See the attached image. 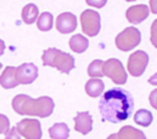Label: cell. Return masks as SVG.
Returning <instances> with one entry per match:
<instances>
[{
  "label": "cell",
  "instance_id": "obj_1",
  "mask_svg": "<svg viewBox=\"0 0 157 139\" xmlns=\"http://www.w3.org/2000/svg\"><path fill=\"white\" fill-rule=\"evenodd\" d=\"M99 110L104 121L118 123L130 117L134 110L132 94L123 88H111L99 102Z\"/></svg>",
  "mask_w": 157,
  "mask_h": 139
},
{
  "label": "cell",
  "instance_id": "obj_2",
  "mask_svg": "<svg viewBox=\"0 0 157 139\" xmlns=\"http://www.w3.org/2000/svg\"><path fill=\"white\" fill-rule=\"evenodd\" d=\"M54 106V101L46 96L33 99L27 94H18L12 99V108L20 115H32L44 119L52 114Z\"/></svg>",
  "mask_w": 157,
  "mask_h": 139
},
{
  "label": "cell",
  "instance_id": "obj_3",
  "mask_svg": "<svg viewBox=\"0 0 157 139\" xmlns=\"http://www.w3.org/2000/svg\"><path fill=\"white\" fill-rule=\"evenodd\" d=\"M43 64L45 67L56 68L59 71L68 74L72 69H75V58L67 52L57 50L55 47L48 48L43 53Z\"/></svg>",
  "mask_w": 157,
  "mask_h": 139
},
{
  "label": "cell",
  "instance_id": "obj_4",
  "mask_svg": "<svg viewBox=\"0 0 157 139\" xmlns=\"http://www.w3.org/2000/svg\"><path fill=\"white\" fill-rule=\"evenodd\" d=\"M141 41L140 30L135 27H128L116 36V46L121 51L128 52L136 47Z\"/></svg>",
  "mask_w": 157,
  "mask_h": 139
},
{
  "label": "cell",
  "instance_id": "obj_5",
  "mask_svg": "<svg viewBox=\"0 0 157 139\" xmlns=\"http://www.w3.org/2000/svg\"><path fill=\"white\" fill-rule=\"evenodd\" d=\"M102 73L104 76L110 77L115 84L124 85L127 82V71L122 62L117 58H110L102 64Z\"/></svg>",
  "mask_w": 157,
  "mask_h": 139
},
{
  "label": "cell",
  "instance_id": "obj_6",
  "mask_svg": "<svg viewBox=\"0 0 157 139\" xmlns=\"http://www.w3.org/2000/svg\"><path fill=\"white\" fill-rule=\"evenodd\" d=\"M80 23L83 33L88 36H95L99 34L101 28V18L100 15L94 10H85L80 15Z\"/></svg>",
  "mask_w": 157,
  "mask_h": 139
},
{
  "label": "cell",
  "instance_id": "obj_7",
  "mask_svg": "<svg viewBox=\"0 0 157 139\" xmlns=\"http://www.w3.org/2000/svg\"><path fill=\"white\" fill-rule=\"evenodd\" d=\"M147 64H149V55L145 51L139 50L136 52H133L129 56L128 71L133 76H141L146 69Z\"/></svg>",
  "mask_w": 157,
  "mask_h": 139
},
{
  "label": "cell",
  "instance_id": "obj_8",
  "mask_svg": "<svg viewBox=\"0 0 157 139\" xmlns=\"http://www.w3.org/2000/svg\"><path fill=\"white\" fill-rule=\"evenodd\" d=\"M16 130L20 136L26 139H41V125L39 120L25 119L16 125Z\"/></svg>",
  "mask_w": 157,
  "mask_h": 139
},
{
  "label": "cell",
  "instance_id": "obj_9",
  "mask_svg": "<svg viewBox=\"0 0 157 139\" xmlns=\"http://www.w3.org/2000/svg\"><path fill=\"white\" fill-rule=\"evenodd\" d=\"M38 77V68L33 63H23L16 68V80L18 84L28 85Z\"/></svg>",
  "mask_w": 157,
  "mask_h": 139
},
{
  "label": "cell",
  "instance_id": "obj_10",
  "mask_svg": "<svg viewBox=\"0 0 157 139\" xmlns=\"http://www.w3.org/2000/svg\"><path fill=\"white\" fill-rule=\"evenodd\" d=\"M77 28V17L71 13V12H63L61 15H59L57 20H56V29L62 33V34H67V33H72L75 32Z\"/></svg>",
  "mask_w": 157,
  "mask_h": 139
},
{
  "label": "cell",
  "instance_id": "obj_11",
  "mask_svg": "<svg viewBox=\"0 0 157 139\" xmlns=\"http://www.w3.org/2000/svg\"><path fill=\"white\" fill-rule=\"evenodd\" d=\"M150 15V10L147 7V5L145 4H140V5H133L127 10V20L133 23V24H138L141 23L143 21H145Z\"/></svg>",
  "mask_w": 157,
  "mask_h": 139
},
{
  "label": "cell",
  "instance_id": "obj_12",
  "mask_svg": "<svg viewBox=\"0 0 157 139\" xmlns=\"http://www.w3.org/2000/svg\"><path fill=\"white\" fill-rule=\"evenodd\" d=\"M75 130L84 136L93 130V117L88 111L77 114L75 117Z\"/></svg>",
  "mask_w": 157,
  "mask_h": 139
},
{
  "label": "cell",
  "instance_id": "obj_13",
  "mask_svg": "<svg viewBox=\"0 0 157 139\" xmlns=\"http://www.w3.org/2000/svg\"><path fill=\"white\" fill-rule=\"evenodd\" d=\"M17 85H20L16 80V68L15 67H6L2 74L0 75V86L2 88L10 90L15 88Z\"/></svg>",
  "mask_w": 157,
  "mask_h": 139
},
{
  "label": "cell",
  "instance_id": "obj_14",
  "mask_svg": "<svg viewBox=\"0 0 157 139\" xmlns=\"http://www.w3.org/2000/svg\"><path fill=\"white\" fill-rule=\"evenodd\" d=\"M104 90H105V85L101 79H90L85 84V92L91 98L99 97Z\"/></svg>",
  "mask_w": 157,
  "mask_h": 139
},
{
  "label": "cell",
  "instance_id": "obj_15",
  "mask_svg": "<svg viewBox=\"0 0 157 139\" xmlns=\"http://www.w3.org/2000/svg\"><path fill=\"white\" fill-rule=\"evenodd\" d=\"M117 137L118 139H146L145 134L140 130H136L133 126L122 127L118 132Z\"/></svg>",
  "mask_w": 157,
  "mask_h": 139
},
{
  "label": "cell",
  "instance_id": "obj_16",
  "mask_svg": "<svg viewBox=\"0 0 157 139\" xmlns=\"http://www.w3.org/2000/svg\"><path fill=\"white\" fill-rule=\"evenodd\" d=\"M89 46V41L85 36H83L82 34H76L73 35L70 40V47L73 52L77 53H82L84 52Z\"/></svg>",
  "mask_w": 157,
  "mask_h": 139
},
{
  "label": "cell",
  "instance_id": "obj_17",
  "mask_svg": "<svg viewBox=\"0 0 157 139\" xmlns=\"http://www.w3.org/2000/svg\"><path fill=\"white\" fill-rule=\"evenodd\" d=\"M49 134L51 139H68L70 128L66 123H55L52 127L49 128Z\"/></svg>",
  "mask_w": 157,
  "mask_h": 139
},
{
  "label": "cell",
  "instance_id": "obj_18",
  "mask_svg": "<svg viewBox=\"0 0 157 139\" xmlns=\"http://www.w3.org/2000/svg\"><path fill=\"white\" fill-rule=\"evenodd\" d=\"M39 10L36 4H27L22 10V20L27 24H32L38 18Z\"/></svg>",
  "mask_w": 157,
  "mask_h": 139
},
{
  "label": "cell",
  "instance_id": "obj_19",
  "mask_svg": "<svg viewBox=\"0 0 157 139\" xmlns=\"http://www.w3.org/2000/svg\"><path fill=\"white\" fill-rule=\"evenodd\" d=\"M154 120V116L152 114L146 110V109H140L136 111V114L134 115V121L139 125V126H143V127H147L151 125Z\"/></svg>",
  "mask_w": 157,
  "mask_h": 139
},
{
  "label": "cell",
  "instance_id": "obj_20",
  "mask_svg": "<svg viewBox=\"0 0 157 139\" xmlns=\"http://www.w3.org/2000/svg\"><path fill=\"white\" fill-rule=\"evenodd\" d=\"M52 15L50 12H43L37 21V27L41 32H48L52 28Z\"/></svg>",
  "mask_w": 157,
  "mask_h": 139
},
{
  "label": "cell",
  "instance_id": "obj_21",
  "mask_svg": "<svg viewBox=\"0 0 157 139\" xmlns=\"http://www.w3.org/2000/svg\"><path fill=\"white\" fill-rule=\"evenodd\" d=\"M102 64H104V61L101 59H95L90 63V66L88 67V75L91 76L93 79H100L104 76V73H102Z\"/></svg>",
  "mask_w": 157,
  "mask_h": 139
},
{
  "label": "cell",
  "instance_id": "obj_22",
  "mask_svg": "<svg viewBox=\"0 0 157 139\" xmlns=\"http://www.w3.org/2000/svg\"><path fill=\"white\" fill-rule=\"evenodd\" d=\"M10 130V120L5 116L0 114V134L6 133Z\"/></svg>",
  "mask_w": 157,
  "mask_h": 139
},
{
  "label": "cell",
  "instance_id": "obj_23",
  "mask_svg": "<svg viewBox=\"0 0 157 139\" xmlns=\"http://www.w3.org/2000/svg\"><path fill=\"white\" fill-rule=\"evenodd\" d=\"M5 139H21L20 137V133L17 132L16 127H12L10 128L6 133H5Z\"/></svg>",
  "mask_w": 157,
  "mask_h": 139
},
{
  "label": "cell",
  "instance_id": "obj_24",
  "mask_svg": "<svg viewBox=\"0 0 157 139\" xmlns=\"http://www.w3.org/2000/svg\"><path fill=\"white\" fill-rule=\"evenodd\" d=\"M4 51H5V42L0 39V56L4 53Z\"/></svg>",
  "mask_w": 157,
  "mask_h": 139
},
{
  "label": "cell",
  "instance_id": "obj_25",
  "mask_svg": "<svg viewBox=\"0 0 157 139\" xmlns=\"http://www.w3.org/2000/svg\"><path fill=\"white\" fill-rule=\"evenodd\" d=\"M107 139H118L117 133H113V134H111L110 137H107Z\"/></svg>",
  "mask_w": 157,
  "mask_h": 139
},
{
  "label": "cell",
  "instance_id": "obj_26",
  "mask_svg": "<svg viewBox=\"0 0 157 139\" xmlns=\"http://www.w3.org/2000/svg\"><path fill=\"white\" fill-rule=\"evenodd\" d=\"M1 67H2V64H1V62H0V69H1Z\"/></svg>",
  "mask_w": 157,
  "mask_h": 139
}]
</instances>
